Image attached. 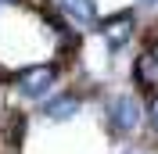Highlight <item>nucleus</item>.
Returning a JSON list of instances; mask_svg holds the SVG:
<instances>
[{
  "instance_id": "obj_1",
  "label": "nucleus",
  "mask_w": 158,
  "mask_h": 154,
  "mask_svg": "<svg viewBox=\"0 0 158 154\" xmlns=\"http://www.w3.org/2000/svg\"><path fill=\"white\" fill-rule=\"evenodd\" d=\"M101 104V129L115 144H133L144 129H148V107L137 90H118V93H104Z\"/></svg>"
},
{
  "instance_id": "obj_4",
  "label": "nucleus",
  "mask_w": 158,
  "mask_h": 154,
  "mask_svg": "<svg viewBox=\"0 0 158 154\" xmlns=\"http://www.w3.org/2000/svg\"><path fill=\"white\" fill-rule=\"evenodd\" d=\"M86 97L79 93L72 83H65L61 90H54V93L43 100V104H36V115L43 118L47 125H69V122H76L83 111H86Z\"/></svg>"
},
{
  "instance_id": "obj_2",
  "label": "nucleus",
  "mask_w": 158,
  "mask_h": 154,
  "mask_svg": "<svg viewBox=\"0 0 158 154\" xmlns=\"http://www.w3.org/2000/svg\"><path fill=\"white\" fill-rule=\"evenodd\" d=\"M69 83V68L54 58H43V61H25V65L11 68V83H7V93L25 107H36L43 104L54 90H61Z\"/></svg>"
},
{
  "instance_id": "obj_6",
  "label": "nucleus",
  "mask_w": 158,
  "mask_h": 154,
  "mask_svg": "<svg viewBox=\"0 0 158 154\" xmlns=\"http://www.w3.org/2000/svg\"><path fill=\"white\" fill-rule=\"evenodd\" d=\"M129 86L140 97H148L158 90V50L151 43H140L137 54L129 58Z\"/></svg>"
},
{
  "instance_id": "obj_3",
  "label": "nucleus",
  "mask_w": 158,
  "mask_h": 154,
  "mask_svg": "<svg viewBox=\"0 0 158 154\" xmlns=\"http://www.w3.org/2000/svg\"><path fill=\"white\" fill-rule=\"evenodd\" d=\"M94 36L101 39V47L108 58H118L126 54L129 47H137V39L144 36V14H140L133 4L129 7H115L111 14H101Z\"/></svg>"
},
{
  "instance_id": "obj_5",
  "label": "nucleus",
  "mask_w": 158,
  "mask_h": 154,
  "mask_svg": "<svg viewBox=\"0 0 158 154\" xmlns=\"http://www.w3.org/2000/svg\"><path fill=\"white\" fill-rule=\"evenodd\" d=\"M29 129H32V111L25 104H18V100H11L0 111V147H4V154H22L25 151Z\"/></svg>"
},
{
  "instance_id": "obj_8",
  "label": "nucleus",
  "mask_w": 158,
  "mask_h": 154,
  "mask_svg": "<svg viewBox=\"0 0 158 154\" xmlns=\"http://www.w3.org/2000/svg\"><path fill=\"white\" fill-rule=\"evenodd\" d=\"M144 107H148V129H144V136L151 140V147H158V90L144 97Z\"/></svg>"
},
{
  "instance_id": "obj_12",
  "label": "nucleus",
  "mask_w": 158,
  "mask_h": 154,
  "mask_svg": "<svg viewBox=\"0 0 158 154\" xmlns=\"http://www.w3.org/2000/svg\"><path fill=\"white\" fill-rule=\"evenodd\" d=\"M0 154H4V151H0Z\"/></svg>"
},
{
  "instance_id": "obj_11",
  "label": "nucleus",
  "mask_w": 158,
  "mask_h": 154,
  "mask_svg": "<svg viewBox=\"0 0 158 154\" xmlns=\"http://www.w3.org/2000/svg\"><path fill=\"white\" fill-rule=\"evenodd\" d=\"M118 154H151V151H148V147H122Z\"/></svg>"
},
{
  "instance_id": "obj_9",
  "label": "nucleus",
  "mask_w": 158,
  "mask_h": 154,
  "mask_svg": "<svg viewBox=\"0 0 158 154\" xmlns=\"http://www.w3.org/2000/svg\"><path fill=\"white\" fill-rule=\"evenodd\" d=\"M133 7L140 14H158V0H133Z\"/></svg>"
},
{
  "instance_id": "obj_7",
  "label": "nucleus",
  "mask_w": 158,
  "mask_h": 154,
  "mask_svg": "<svg viewBox=\"0 0 158 154\" xmlns=\"http://www.w3.org/2000/svg\"><path fill=\"white\" fill-rule=\"evenodd\" d=\"M54 11H58L61 18H69L76 29L83 32H94L101 22V0H54Z\"/></svg>"
},
{
  "instance_id": "obj_10",
  "label": "nucleus",
  "mask_w": 158,
  "mask_h": 154,
  "mask_svg": "<svg viewBox=\"0 0 158 154\" xmlns=\"http://www.w3.org/2000/svg\"><path fill=\"white\" fill-rule=\"evenodd\" d=\"M0 7L4 11H18V7H25V0H0Z\"/></svg>"
}]
</instances>
